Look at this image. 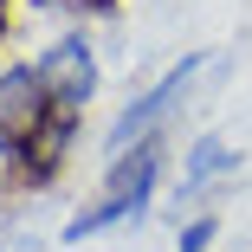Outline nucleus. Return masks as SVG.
I'll list each match as a JSON object with an SVG mask.
<instances>
[{
    "label": "nucleus",
    "instance_id": "4",
    "mask_svg": "<svg viewBox=\"0 0 252 252\" xmlns=\"http://www.w3.org/2000/svg\"><path fill=\"white\" fill-rule=\"evenodd\" d=\"M52 117H59V104H52V91H45L39 65H0V129L32 149Z\"/></svg>",
    "mask_w": 252,
    "mask_h": 252
},
{
    "label": "nucleus",
    "instance_id": "9",
    "mask_svg": "<svg viewBox=\"0 0 252 252\" xmlns=\"http://www.w3.org/2000/svg\"><path fill=\"white\" fill-rule=\"evenodd\" d=\"M26 7H59V0H26Z\"/></svg>",
    "mask_w": 252,
    "mask_h": 252
},
{
    "label": "nucleus",
    "instance_id": "2",
    "mask_svg": "<svg viewBox=\"0 0 252 252\" xmlns=\"http://www.w3.org/2000/svg\"><path fill=\"white\" fill-rule=\"evenodd\" d=\"M200 65H207V59L188 52L181 65H168L142 97H129V104L110 117V129H104V156H110V162L129 156V149H142V142H162V129H168V117L181 110V97H188V84L200 78Z\"/></svg>",
    "mask_w": 252,
    "mask_h": 252
},
{
    "label": "nucleus",
    "instance_id": "3",
    "mask_svg": "<svg viewBox=\"0 0 252 252\" xmlns=\"http://www.w3.org/2000/svg\"><path fill=\"white\" fill-rule=\"evenodd\" d=\"M39 78H45V91H52L59 110H78L84 117V104L97 97V45H91V32L78 26L65 39H52L39 52Z\"/></svg>",
    "mask_w": 252,
    "mask_h": 252
},
{
    "label": "nucleus",
    "instance_id": "1",
    "mask_svg": "<svg viewBox=\"0 0 252 252\" xmlns=\"http://www.w3.org/2000/svg\"><path fill=\"white\" fill-rule=\"evenodd\" d=\"M162 142H142V149H129V156H117L110 168H104V188H97V200L84 214H71L65 220V246H84V239H97V233H110V226H129V220H142L149 214V200H156V188H162Z\"/></svg>",
    "mask_w": 252,
    "mask_h": 252
},
{
    "label": "nucleus",
    "instance_id": "5",
    "mask_svg": "<svg viewBox=\"0 0 252 252\" xmlns=\"http://www.w3.org/2000/svg\"><path fill=\"white\" fill-rule=\"evenodd\" d=\"M239 175V149H226L220 136H200L188 149V162H181V207L188 200H207L214 188H226Z\"/></svg>",
    "mask_w": 252,
    "mask_h": 252
},
{
    "label": "nucleus",
    "instance_id": "6",
    "mask_svg": "<svg viewBox=\"0 0 252 252\" xmlns=\"http://www.w3.org/2000/svg\"><path fill=\"white\" fill-rule=\"evenodd\" d=\"M26 188H32V149L0 129V200H7V194H26Z\"/></svg>",
    "mask_w": 252,
    "mask_h": 252
},
{
    "label": "nucleus",
    "instance_id": "7",
    "mask_svg": "<svg viewBox=\"0 0 252 252\" xmlns=\"http://www.w3.org/2000/svg\"><path fill=\"white\" fill-rule=\"evenodd\" d=\"M214 233H220V220H214V214H194V220L181 226V246H175V252H207V246H214Z\"/></svg>",
    "mask_w": 252,
    "mask_h": 252
},
{
    "label": "nucleus",
    "instance_id": "8",
    "mask_svg": "<svg viewBox=\"0 0 252 252\" xmlns=\"http://www.w3.org/2000/svg\"><path fill=\"white\" fill-rule=\"evenodd\" d=\"M0 39H7V0H0Z\"/></svg>",
    "mask_w": 252,
    "mask_h": 252
}]
</instances>
